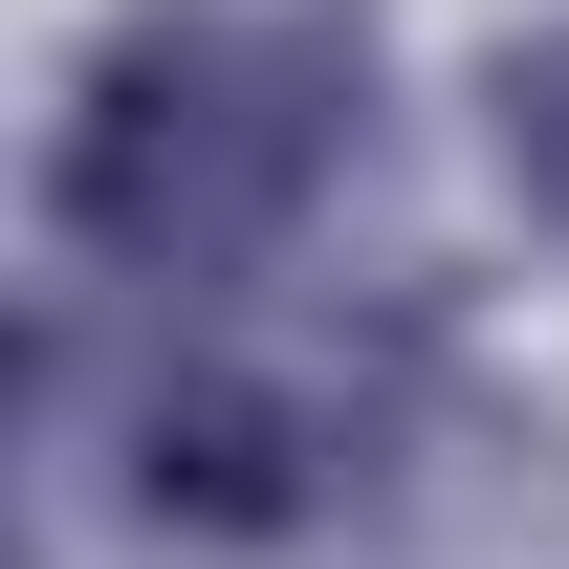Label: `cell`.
<instances>
[{
  "instance_id": "cell-1",
  "label": "cell",
  "mask_w": 569,
  "mask_h": 569,
  "mask_svg": "<svg viewBox=\"0 0 569 569\" xmlns=\"http://www.w3.org/2000/svg\"><path fill=\"white\" fill-rule=\"evenodd\" d=\"M307 176H329V44H284V22H153L67 132V219L153 284L241 263Z\"/></svg>"
},
{
  "instance_id": "cell-2",
  "label": "cell",
  "mask_w": 569,
  "mask_h": 569,
  "mask_svg": "<svg viewBox=\"0 0 569 569\" xmlns=\"http://www.w3.org/2000/svg\"><path fill=\"white\" fill-rule=\"evenodd\" d=\"M307 460H351V438H329V395H284V372H153L132 482L176 503V526H284V503H307Z\"/></svg>"
}]
</instances>
